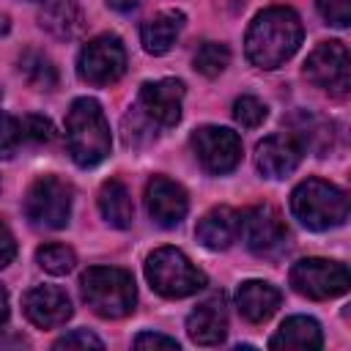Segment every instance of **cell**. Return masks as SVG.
Returning <instances> with one entry per match:
<instances>
[{
  "label": "cell",
  "mask_w": 351,
  "mask_h": 351,
  "mask_svg": "<svg viewBox=\"0 0 351 351\" xmlns=\"http://www.w3.org/2000/svg\"><path fill=\"white\" fill-rule=\"evenodd\" d=\"M19 74L25 77V82L36 90H52L58 85V69L52 66V60L38 52V49H25L19 55Z\"/></svg>",
  "instance_id": "cell-23"
},
{
  "label": "cell",
  "mask_w": 351,
  "mask_h": 351,
  "mask_svg": "<svg viewBox=\"0 0 351 351\" xmlns=\"http://www.w3.org/2000/svg\"><path fill=\"white\" fill-rule=\"evenodd\" d=\"M8 321V293H5V288L0 285V326Z\"/></svg>",
  "instance_id": "cell-33"
},
{
  "label": "cell",
  "mask_w": 351,
  "mask_h": 351,
  "mask_svg": "<svg viewBox=\"0 0 351 351\" xmlns=\"http://www.w3.org/2000/svg\"><path fill=\"white\" fill-rule=\"evenodd\" d=\"M145 280L165 299H184L206 285V274L176 247H159L148 255Z\"/></svg>",
  "instance_id": "cell-5"
},
{
  "label": "cell",
  "mask_w": 351,
  "mask_h": 351,
  "mask_svg": "<svg viewBox=\"0 0 351 351\" xmlns=\"http://www.w3.org/2000/svg\"><path fill=\"white\" fill-rule=\"evenodd\" d=\"M302 162V143L293 134H269L255 148V165L266 178H285Z\"/></svg>",
  "instance_id": "cell-15"
},
{
  "label": "cell",
  "mask_w": 351,
  "mask_h": 351,
  "mask_svg": "<svg viewBox=\"0 0 351 351\" xmlns=\"http://www.w3.org/2000/svg\"><path fill=\"white\" fill-rule=\"evenodd\" d=\"M266 115H269V110H266V104H263L258 96L244 93V96H239V99L233 101V118H236L244 129L261 126V123L266 121Z\"/></svg>",
  "instance_id": "cell-26"
},
{
  "label": "cell",
  "mask_w": 351,
  "mask_h": 351,
  "mask_svg": "<svg viewBox=\"0 0 351 351\" xmlns=\"http://www.w3.org/2000/svg\"><path fill=\"white\" fill-rule=\"evenodd\" d=\"M126 71V49L118 36H96L90 38L77 58V74L88 85H112Z\"/></svg>",
  "instance_id": "cell-7"
},
{
  "label": "cell",
  "mask_w": 351,
  "mask_h": 351,
  "mask_svg": "<svg viewBox=\"0 0 351 351\" xmlns=\"http://www.w3.org/2000/svg\"><path fill=\"white\" fill-rule=\"evenodd\" d=\"M16 255V241H14V233L8 230V225L0 219V269H5Z\"/></svg>",
  "instance_id": "cell-32"
},
{
  "label": "cell",
  "mask_w": 351,
  "mask_h": 351,
  "mask_svg": "<svg viewBox=\"0 0 351 351\" xmlns=\"http://www.w3.org/2000/svg\"><path fill=\"white\" fill-rule=\"evenodd\" d=\"M186 335L197 343V346H217L225 340L228 335V307H225V296L214 293L208 299H203L186 318Z\"/></svg>",
  "instance_id": "cell-16"
},
{
  "label": "cell",
  "mask_w": 351,
  "mask_h": 351,
  "mask_svg": "<svg viewBox=\"0 0 351 351\" xmlns=\"http://www.w3.org/2000/svg\"><path fill=\"white\" fill-rule=\"evenodd\" d=\"M302 44V19L293 8L274 5L261 11L244 38V52L252 66L258 69H277L282 66Z\"/></svg>",
  "instance_id": "cell-1"
},
{
  "label": "cell",
  "mask_w": 351,
  "mask_h": 351,
  "mask_svg": "<svg viewBox=\"0 0 351 351\" xmlns=\"http://www.w3.org/2000/svg\"><path fill=\"white\" fill-rule=\"evenodd\" d=\"M241 230V214L233 211L230 206H217L208 214H203V219L195 228V236L203 247L208 250H228Z\"/></svg>",
  "instance_id": "cell-17"
},
{
  "label": "cell",
  "mask_w": 351,
  "mask_h": 351,
  "mask_svg": "<svg viewBox=\"0 0 351 351\" xmlns=\"http://www.w3.org/2000/svg\"><path fill=\"white\" fill-rule=\"evenodd\" d=\"M19 129H22V140H33V143H49L55 137V129L44 115H25L19 121Z\"/></svg>",
  "instance_id": "cell-28"
},
{
  "label": "cell",
  "mask_w": 351,
  "mask_h": 351,
  "mask_svg": "<svg viewBox=\"0 0 351 351\" xmlns=\"http://www.w3.org/2000/svg\"><path fill=\"white\" fill-rule=\"evenodd\" d=\"M71 200H74L71 184H66L58 176H41L30 184L25 195V217L36 228H47V230L66 228L71 217Z\"/></svg>",
  "instance_id": "cell-6"
},
{
  "label": "cell",
  "mask_w": 351,
  "mask_h": 351,
  "mask_svg": "<svg viewBox=\"0 0 351 351\" xmlns=\"http://www.w3.org/2000/svg\"><path fill=\"white\" fill-rule=\"evenodd\" d=\"M5 30H8V16H5V14H0V36H3Z\"/></svg>",
  "instance_id": "cell-35"
},
{
  "label": "cell",
  "mask_w": 351,
  "mask_h": 351,
  "mask_svg": "<svg viewBox=\"0 0 351 351\" xmlns=\"http://www.w3.org/2000/svg\"><path fill=\"white\" fill-rule=\"evenodd\" d=\"M25 315L30 324H36L38 329H55L63 326L71 318V299L66 296V291L55 288V285H36L25 293L22 299Z\"/></svg>",
  "instance_id": "cell-14"
},
{
  "label": "cell",
  "mask_w": 351,
  "mask_h": 351,
  "mask_svg": "<svg viewBox=\"0 0 351 351\" xmlns=\"http://www.w3.org/2000/svg\"><path fill=\"white\" fill-rule=\"evenodd\" d=\"M22 143V129H19V118H11L0 110V159H11L14 151Z\"/></svg>",
  "instance_id": "cell-27"
},
{
  "label": "cell",
  "mask_w": 351,
  "mask_h": 351,
  "mask_svg": "<svg viewBox=\"0 0 351 351\" xmlns=\"http://www.w3.org/2000/svg\"><path fill=\"white\" fill-rule=\"evenodd\" d=\"M184 82L181 80H156L145 82L137 96V110L154 126H176L181 118Z\"/></svg>",
  "instance_id": "cell-12"
},
{
  "label": "cell",
  "mask_w": 351,
  "mask_h": 351,
  "mask_svg": "<svg viewBox=\"0 0 351 351\" xmlns=\"http://www.w3.org/2000/svg\"><path fill=\"white\" fill-rule=\"evenodd\" d=\"M41 27L58 38H71L82 27V14L77 0H47L41 11Z\"/></svg>",
  "instance_id": "cell-22"
},
{
  "label": "cell",
  "mask_w": 351,
  "mask_h": 351,
  "mask_svg": "<svg viewBox=\"0 0 351 351\" xmlns=\"http://www.w3.org/2000/svg\"><path fill=\"white\" fill-rule=\"evenodd\" d=\"M36 261H38V266H41L44 271L60 277V274H69V271L74 269L77 255H74V250L66 247V244H44V247L36 252Z\"/></svg>",
  "instance_id": "cell-25"
},
{
  "label": "cell",
  "mask_w": 351,
  "mask_h": 351,
  "mask_svg": "<svg viewBox=\"0 0 351 351\" xmlns=\"http://www.w3.org/2000/svg\"><path fill=\"white\" fill-rule=\"evenodd\" d=\"M69 154L80 167H96L110 154V123L96 99H77L66 115Z\"/></svg>",
  "instance_id": "cell-2"
},
{
  "label": "cell",
  "mask_w": 351,
  "mask_h": 351,
  "mask_svg": "<svg viewBox=\"0 0 351 351\" xmlns=\"http://www.w3.org/2000/svg\"><path fill=\"white\" fill-rule=\"evenodd\" d=\"M291 285L296 293L307 299H335L343 296L351 285L348 269L337 261L326 258H304L291 269Z\"/></svg>",
  "instance_id": "cell-8"
},
{
  "label": "cell",
  "mask_w": 351,
  "mask_h": 351,
  "mask_svg": "<svg viewBox=\"0 0 351 351\" xmlns=\"http://www.w3.org/2000/svg\"><path fill=\"white\" fill-rule=\"evenodd\" d=\"M291 214L310 230H329L348 219V195L324 178H307L291 192Z\"/></svg>",
  "instance_id": "cell-3"
},
{
  "label": "cell",
  "mask_w": 351,
  "mask_h": 351,
  "mask_svg": "<svg viewBox=\"0 0 351 351\" xmlns=\"http://www.w3.org/2000/svg\"><path fill=\"white\" fill-rule=\"evenodd\" d=\"M137 3H140V0H107V5L115 8V11H132Z\"/></svg>",
  "instance_id": "cell-34"
},
{
  "label": "cell",
  "mask_w": 351,
  "mask_h": 351,
  "mask_svg": "<svg viewBox=\"0 0 351 351\" xmlns=\"http://www.w3.org/2000/svg\"><path fill=\"white\" fill-rule=\"evenodd\" d=\"M304 77L315 85L329 90L332 96H346L351 88V60L348 49L340 41L318 44L304 60Z\"/></svg>",
  "instance_id": "cell-9"
},
{
  "label": "cell",
  "mask_w": 351,
  "mask_h": 351,
  "mask_svg": "<svg viewBox=\"0 0 351 351\" xmlns=\"http://www.w3.org/2000/svg\"><path fill=\"white\" fill-rule=\"evenodd\" d=\"M247 247L261 258H274L288 247V225L271 206H252L241 214V230Z\"/></svg>",
  "instance_id": "cell-10"
},
{
  "label": "cell",
  "mask_w": 351,
  "mask_h": 351,
  "mask_svg": "<svg viewBox=\"0 0 351 351\" xmlns=\"http://www.w3.org/2000/svg\"><path fill=\"white\" fill-rule=\"evenodd\" d=\"M280 302H282V293L271 282H263V280H247L236 291V307L250 324L269 321L277 313Z\"/></svg>",
  "instance_id": "cell-18"
},
{
  "label": "cell",
  "mask_w": 351,
  "mask_h": 351,
  "mask_svg": "<svg viewBox=\"0 0 351 351\" xmlns=\"http://www.w3.org/2000/svg\"><path fill=\"white\" fill-rule=\"evenodd\" d=\"M192 63H195V71H200L203 77H219L230 63V49L219 41H206L197 47Z\"/></svg>",
  "instance_id": "cell-24"
},
{
  "label": "cell",
  "mask_w": 351,
  "mask_h": 351,
  "mask_svg": "<svg viewBox=\"0 0 351 351\" xmlns=\"http://www.w3.org/2000/svg\"><path fill=\"white\" fill-rule=\"evenodd\" d=\"M145 208H148V217L156 225L173 228L186 217L189 197H186L181 184H176V181H170L165 176H154L145 184Z\"/></svg>",
  "instance_id": "cell-13"
},
{
  "label": "cell",
  "mask_w": 351,
  "mask_h": 351,
  "mask_svg": "<svg viewBox=\"0 0 351 351\" xmlns=\"http://www.w3.org/2000/svg\"><path fill=\"white\" fill-rule=\"evenodd\" d=\"M189 143L197 162L214 176L230 173L241 162V140L225 126H200Z\"/></svg>",
  "instance_id": "cell-11"
},
{
  "label": "cell",
  "mask_w": 351,
  "mask_h": 351,
  "mask_svg": "<svg viewBox=\"0 0 351 351\" xmlns=\"http://www.w3.org/2000/svg\"><path fill=\"white\" fill-rule=\"evenodd\" d=\"M132 346L134 348H178V340L167 337V335H159V332H143V335L134 337Z\"/></svg>",
  "instance_id": "cell-31"
},
{
  "label": "cell",
  "mask_w": 351,
  "mask_h": 351,
  "mask_svg": "<svg viewBox=\"0 0 351 351\" xmlns=\"http://www.w3.org/2000/svg\"><path fill=\"white\" fill-rule=\"evenodd\" d=\"M55 348H104V343L88 329H74L60 340H55Z\"/></svg>",
  "instance_id": "cell-30"
},
{
  "label": "cell",
  "mask_w": 351,
  "mask_h": 351,
  "mask_svg": "<svg viewBox=\"0 0 351 351\" xmlns=\"http://www.w3.org/2000/svg\"><path fill=\"white\" fill-rule=\"evenodd\" d=\"M85 304L101 318H123L134 310L137 291L129 271L115 266H90L80 277Z\"/></svg>",
  "instance_id": "cell-4"
},
{
  "label": "cell",
  "mask_w": 351,
  "mask_h": 351,
  "mask_svg": "<svg viewBox=\"0 0 351 351\" xmlns=\"http://www.w3.org/2000/svg\"><path fill=\"white\" fill-rule=\"evenodd\" d=\"M271 348H299V351H310V348H321L324 346V335L315 318L307 315H291L282 321V326L277 329V335L269 340Z\"/></svg>",
  "instance_id": "cell-20"
},
{
  "label": "cell",
  "mask_w": 351,
  "mask_h": 351,
  "mask_svg": "<svg viewBox=\"0 0 351 351\" xmlns=\"http://www.w3.org/2000/svg\"><path fill=\"white\" fill-rule=\"evenodd\" d=\"M99 211L101 217L112 225V228H129L132 219H134V203H132V195L126 189L123 181L118 178H110L101 184L99 189Z\"/></svg>",
  "instance_id": "cell-21"
},
{
  "label": "cell",
  "mask_w": 351,
  "mask_h": 351,
  "mask_svg": "<svg viewBox=\"0 0 351 351\" xmlns=\"http://www.w3.org/2000/svg\"><path fill=\"white\" fill-rule=\"evenodd\" d=\"M321 16L335 25V27H346L351 22V0H315Z\"/></svg>",
  "instance_id": "cell-29"
},
{
  "label": "cell",
  "mask_w": 351,
  "mask_h": 351,
  "mask_svg": "<svg viewBox=\"0 0 351 351\" xmlns=\"http://www.w3.org/2000/svg\"><path fill=\"white\" fill-rule=\"evenodd\" d=\"M184 22H186V16L181 11H176V8H167V11L154 14L151 19H145L140 25L143 49L151 52V55H165L176 44L178 33L184 30Z\"/></svg>",
  "instance_id": "cell-19"
}]
</instances>
